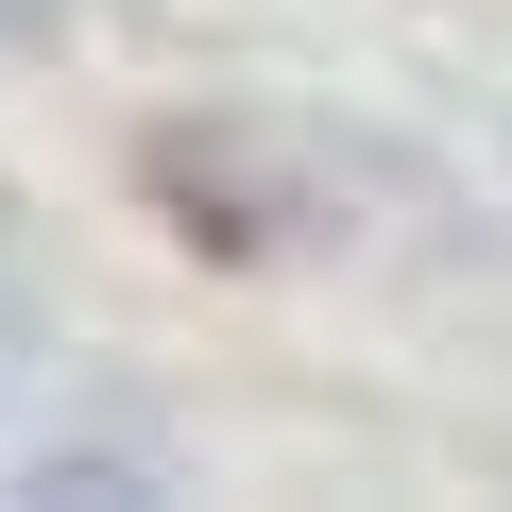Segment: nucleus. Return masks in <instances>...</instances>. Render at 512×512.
I'll return each instance as SVG.
<instances>
[{
    "label": "nucleus",
    "mask_w": 512,
    "mask_h": 512,
    "mask_svg": "<svg viewBox=\"0 0 512 512\" xmlns=\"http://www.w3.org/2000/svg\"><path fill=\"white\" fill-rule=\"evenodd\" d=\"M18 478H35V495H103V512H154V495H171L154 444H35Z\"/></svg>",
    "instance_id": "1"
},
{
    "label": "nucleus",
    "mask_w": 512,
    "mask_h": 512,
    "mask_svg": "<svg viewBox=\"0 0 512 512\" xmlns=\"http://www.w3.org/2000/svg\"><path fill=\"white\" fill-rule=\"evenodd\" d=\"M69 35V0H0V52H52Z\"/></svg>",
    "instance_id": "2"
}]
</instances>
